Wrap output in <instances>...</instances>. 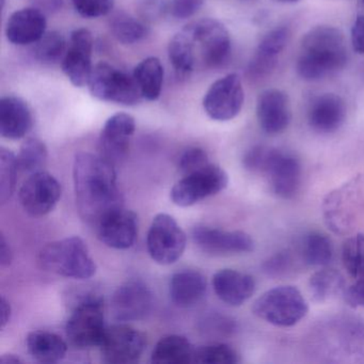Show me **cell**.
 Masks as SVG:
<instances>
[{
	"label": "cell",
	"mask_w": 364,
	"mask_h": 364,
	"mask_svg": "<svg viewBox=\"0 0 364 364\" xmlns=\"http://www.w3.org/2000/svg\"><path fill=\"white\" fill-rule=\"evenodd\" d=\"M191 37L196 65L216 69L229 60L232 44L225 25L214 18H202L184 27Z\"/></svg>",
	"instance_id": "8992f818"
},
{
	"label": "cell",
	"mask_w": 364,
	"mask_h": 364,
	"mask_svg": "<svg viewBox=\"0 0 364 364\" xmlns=\"http://www.w3.org/2000/svg\"><path fill=\"white\" fill-rule=\"evenodd\" d=\"M46 16L35 8L14 12L6 25V37L16 46L36 44L46 33Z\"/></svg>",
	"instance_id": "603a6c76"
},
{
	"label": "cell",
	"mask_w": 364,
	"mask_h": 364,
	"mask_svg": "<svg viewBox=\"0 0 364 364\" xmlns=\"http://www.w3.org/2000/svg\"><path fill=\"white\" fill-rule=\"evenodd\" d=\"M363 1H364V0H363Z\"/></svg>",
	"instance_id": "f907efd6"
},
{
	"label": "cell",
	"mask_w": 364,
	"mask_h": 364,
	"mask_svg": "<svg viewBox=\"0 0 364 364\" xmlns=\"http://www.w3.org/2000/svg\"><path fill=\"white\" fill-rule=\"evenodd\" d=\"M170 63L178 76H187L196 70L193 44L186 29L183 28L172 38L168 48Z\"/></svg>",
	"instance_id": "4dcf8cb0"
},
{
	"label": "cell",
	"mask_w": 364,
	"mask_h": 364,
	"mask_svg": "<svg viewBox=\"0 0 364 364\" xmlns=\"http://www.w3.org/2000/svg\"><path fill=\"white\" fill-rule=\"evenodd\" d=\"M33 124L28 104L18 97L0 100V135L6 139L18 140L25 137Z\"/></svg>",
	"instance_id": "d4e9b609"
},
{
	"label": "cell",
	"mask_w": 364,
	"mask_h": 364,
	"mask_svg": "<svg viewBox=\"0 0 364 364\" xmlns=\"http://www.w3.org/2000/svg\"><path fill=\"white\" fill-rule=\"evenodd\" d=\"M244 101V88L240 76L228 74L210 87L204 95L203 108L210 119L225 122L237 117Z\"/></svg>",
	"instance_id": "8fae6325"
},
{
	"label": "cell",
	"mask_w": 364,
	"mask_h": 364,
	"mask_svg": "<svg viewBox=\"0 0 364 364\" xmlns=\"http://www.w3.org/2000/svg\"><path fill=\"white\" fill-rule=\"evenodd\" d=\"M257 118L259 127L268 135L282 133L291 122L289 97L278 89H267L257 97Z\"/></svg>",
	"instance_id": "d6986e66"
},
{
	"label": "cell",
	"mask_w": 364,
	"mask_h": 364,
	"mask_svg": "<svg viewBox=\"0 0 364 364\" xmlns=\"http://www.w3.org/2000/svg\"><path fill=\"white\" fill-rule=\"evenodd\" d=\"M153 295L140 281H129L119 287L110 301L112 316L118 321L144 318L152 310Z\"/></svg>",
	"instance_id": "9a60e30c"
},
{
	"label": "cell",
	"mask_w": 364,
	"mask_h": 364,
	"mask_svg": "<svg viewBox=\"0 0 364 364\" xmlns=\"http://www.w3.org/2000/svg\"><path fill=\"white\" fill-rule=\"evenodd\" d=\"M12 257H14V255H12L9 242H7L5 236L1 234L0 235V264L3 267H7L11 264Z\"/></svg>",
	"instance_id": "bcb514c9"
},
{
	"label": "cell",
	"mask_w": 364,
	"mask_h": 364,
	"mask_svg": "<svg viewBox=\"0 0 364 364\" xmlns=\"http://www.w3.org/2000/svg\"><path fill=\"white\" fill-rule=\"evenodd\" d=\"M244 166L253 173L265 176L272 191L282 199H291L299 191L301 165L287 151L272 146H253L245 154Z\"/></svg>",
	"instance_id": "3957f363"
},
{
	"label": "cell",
	"mask_w": 364,
	"mask_h": 364,
	"mask_svg": "<svg viewBox=\"0 0 364 364\" xmlns=\"http://www.w3.org/2000/svg\"><path fill=\"white\" fill-rule=\"evenodd\" d=\"M11 306L5 297L0 299V327L1 329L6 327L11 318Z\"/></svg>",
	"instance_id": "7dc6e473"
},
{
	"label": "cell",
	"mask_w": 364,
	"mask_h": 364,
	"mask_svg": "<svg viewBox=\"0 0 364 364\" xmlns=\"http://www.w3.org/2000/svg\"><path fill=\"white\" fill-rule=\"evenodd\" d=\"M355 181L336 189L326 198L323 215L328 227L336 233H346L355 217Z\"/></svg>",
	"instance_id": "7402d4cb"
},
{
	"label": "cell",
	"mask_w": 364,
	"mask_h": 364,
	"mask_svg": "<svg viewBox=\"0 0 364 364\" xmlns=\"http://www.w3.org/2000/svg\"><path fill=\"white\" fill-rule=\"evenodd\" d=\"M274 1L278 4H293L298 1V0H274Z\"/></svg>",
	"instance_id": "681fc988"
},
{
	"label": "cell",
	"mask_w": 364,
	"mask_h": 364,
	"mask_svg": "<svg viewBox=\"0 0 364 364\" xmlns=\"http://www.w3.org/2000/svg\"><path fill=\"white\" fill-rule=\"evenodd\" d=\"M48 148L38 138H28L23 142L18 155V168L26 173L43 171L48 161Z\"/></svg>",
	"instance_id": "836d02e7"
},
{
	"label": "cell",
	"mask_w": 364,
	"mask_h": 364,
	"mask_svg": "<svg viewBox=\"0 0 364 364\" xmlns=\"http://www.w3.org/2000/svg\"><path fill=\"white\" fill-rule=\"evenodd\" d=\"M68 43L59 31H46V35L35 44V56L43 65H56L63 61Z\"/></svg>",
	"instance_id": "e575fe53"
},
{
	"label": "cell",
	"mask_w": 364,
	"mask_h": 364,
	"mask_svg": "<svg viewBox=\"0 0 364 364\" xmlns=\"http://www.w3.org/2000/svg\"><path fill=\"white\" fill-rule=\"evenodd\" d=\"M95 39L90 31L75 29L71 33L61 68L68 80L78 88L87 86L92 72V53Z\"/></svg>",
	"instance_id": "5bb4252c"
},
{
	"label": "cell",
	"mask_w": 364,
	"mask_h": 364,
	"mask_svg": "<svg viewBox=\"0 0 364 364\" xmlns=\"http://www.w3.org/2000/svg\"><path fill=\"white\" fill-rule=\"evenodd\" d=\"M213 287L219 299L232 306H240L255 294L257 284L250 274L234 269H221L213 277Z\"/></svg>",
	"instance_id": "cb8c5ba5"
},
{
	"label": "cell",
	"mask_w": 364,
	"mask_h": 364,
	"mask_svg": "<svg viewBox=\"0 0 364 364\" xmlns=\"http://www.w3.org/2000/svg\"><path fill=\"white\" fill-rule=\"evenodd\" d=\"M342 262L349 276L364 278V235L355 234L343 245Z\"/></svg>",
	"instance_id": "d590c367"
},
{
	"label": "cell",
	"mask_w": 364,
	"mask_h": 364,
	"mask_svg": "<svg viewBox=\"0 0 364 364\" xmlns=\"http://www.w3.org/2000/svg\"><path fill=\"white\" fill-rule=\"evenodd\" d=\"M61 197V185L46 171L31 174L20 189V201L27 214L46 216L54 210Z\"/></svg>",
	"instance_id": "4fadbf2b"
},
{
	"label": "cell",
	"mask_w": 364,
	"mask_h": 364,
	"mask_svg": "<svg viewBox=\"0 0 364 364\" xmlns=\"http://www.w3.org/2000/svg\"><path fill=\"white\" fill-rule=\"evenodd\" d=\"M346 119V105L333 93H321L311 99L306 110L309 127L318 134H332L340 129Z\"/></svg>",
	"instance_id": "ac0fdd59"
},
{
	"label": "cell",
	"mask_w": 364,
	"mask_h": 364,
	"mask_svg": "<svg viewBox=\"0 0 364 364\" xmlns=\"http://www.w3.org/2000/svg\"><path fill=\"white\" fill-rule=\"evenodd\" d=\"M107 327L103 301L95 295H87L74 308L67 323V336L77 348L100 346Z\"/></svg>",
	"instance_id": "ba28073f"
},
{
	"label": "cell",
	"mask_w": 364,
	"mask_h": 364,
	"mask_svg": "<svg viewBox=\"0 0 364 364\" xmlns=\"http://www.w3.org/2000/svg\"><path fill=\"white\" fill-rule=\"evenodd\" d=\"M39 264L46 272L74 279H89L97 265L88 247L78 236L50 242L39 253Z\"/></svg>",
	"instance_id": "277c9868"
},
{
	"label": "cell",
	"mask_w": 364,
	"mask_h": 364,
	"mask_svg": "<svg viewBox=\"0 0 364 364\" xmlns=\"http://www.w3.org/2000/svg\"><path fill=\"white\" fill-rule=\"evenodd\" d=\"M87 86L91 95L102 102L134 106L142 100L133 74L129 75L107 63L93 67Z\"/></svg>",
	"instance_id": "52a82bcc"
},
{
	"label": "cell",
	"mask_w": 364,
	"mask_h": 364,
	"mask_svg": "<svg viewBox=\"0 0 364 364\" xmlns=\"http://www.w3.org/2000/svg\"><path fill=\"white\" fill-rule=\"evenodd\" d=\"M26 343L31 357L41 363H57L65 357L68 351L67 343L52 332H31Z\"/></svg>",
	"instance_id": "4316f807"
},
{
	"label": "cell",
	"mask_w": 364,
	"mask_h": 364,
	"mask_svg": "<svg viewBox=\"0 0 364 364\" xmlns=\"http://www.w3.org/2000/svg\"><path fill=\"white\" fill-rule=\"evenodd\" d=\"M73 178L78 210L89 225L97 228L106 217L123 208L114 165L101 155L76 154Z\"/></svg>",
	"instance_id": "6da1fadb"
},
{
	"label": "cell",
	"mask_w": 364,
	"mask_h": 364,
	"mask_svg": "<svg viewBox=\"0 0 364 364\" xmlns=\"http://www.w3.org/2000/svg\"><path fill=\"white\" fill-rule=\"evenodd\" d=\"M229 176L223 168L208 164L206 167L184 176L171 191L172 202L188 208L227 188Z\"/></svg>",
	"instance_id": "9c48e42d"
},
{
	"label": "cell",
	"mask_w": 364,
	"mask_h": 364,
	"mask_svg": "<svg viewBox=\"0 0 364 364\" xmlns=\"http://www.w3.org/2000/svg\"><path fill=\"white\" fill-rule=\"evenodd\" d=\"M205 0H169V14L176 20H187L195 16Z\"/></svg>",
	"instance_id": "b9f144b4"
},
{
	"label": "cell",
	"mask_w": 364,
	"mask_h": 364,
	"mask_svg": "<svg viewBox=\"0 0 364 364\" xmlns=\"http://www.w3.org/2000/svg\"><path fill=\"white\" fill-rule=\"evenodd\" d=\"M289 264V255L279 253L265 263V272L269 274H279L287 269Z\"/></svg>",
	"instance_id": "f6af8a7d"
},
{
	"label": "cell",
	"mask_w": 364,
	"mask_h": 364,
	"mask_svg": "<svg viewBox=\"0 0 364 364\" xmlns=\"http://www.w3.org/2000/svg\"><path fill=\"white\" fill-rule=\"evenodd\" d=\"M302 257L308 265L325 267L333 259V245L325 234L310 232L302 242Z\"/></svg>",
	"instance_id": "1f68e13d"
},
{
	"label": "cell",
	"mask_w": 364,
	"mask_h": 364,
	"mask_svg": "<svg viewBox=\"0 0 364 364\" xmlns=\"http://www.w3.org/2000/svg\"><path fill=\"white\" fill-rule=\"evenodd\" d=\"M289 38V31L287 27H277L264 36L247 69L250 80H262L270 75Z\"/></svg>",
	"instance_id": "ffe728a7"
},
{
	"label": "cell",
	"mask_w": 364,
	"mask_h": 364,
	"mask_svg": "<svg viewBox=\"0 0 364 364\" xmlns=\"http://www.w3.org/2000/svg\"><path fill=\"white\" fill-rule=\"evenodd\" d=\"M186 234L176 219L168 214H159L153 219L146 237L151 257L161 265L176 263L186 248Z\"/></svg>",
	"instance_id": "30bf717a"
},
{
	"label": "cell",
	"mask_w": 364,
	"mask_h": 364,
	"mask_svg": "<svg viewBox=\"0 0 364 364\" xmlns=\"http://www.w3.org/2000/svg\"><path fill=\"white\" fill-rule=\"evenodd\" d=\"M97 232L100 240L110 248H131L137 237V216L132 210L120 208L106 217L97 225Z\"/></svg>",
	"instance_id": "44dd1931"
},
{
	"label": "cell",
	"mask_w": 364,
	"mask_h": 364,
	"mask_svg": "<svg viewBox=\"0 0 364 364\" xmlns=\"http://www.w3.org/2000/svg\"><path fill=\"white\" fill-rule=\"evenodd\" d=\"M76 12L86 18L107 16L114 7V0H72Z\"/></svg>",
	"instance_id": "ab89813d"
},
{
	"label": "cell",
	"mask_w": 364,
	"mask_h": 364,
	"mask_svg": "<svg viewBox=\"0 0 364 364\" xmlns=\"http://www.w3.org/2000/svg\"><path fill=\"white\" fill-rule=\"evenodd\" d=\"M142 99L156 101L161 95L164 84V67L156 57H149L136 65L133 72Z\"/></svg>",
	"instance_id": "f1b7e54d"
},
{
	"label": "cell",
	"mask_w": 364,
	"mask_h": 364,
	"mask_svg": "<svg viewBox=\"0 0 364 364\" xmlns=\"http://www.w3.org/2000/svg\"><path fill=\"white\" fill-rule=\"evenodd\" d=\"M135 9L144 23L156 22L169 14V0H136Z\"/></svg>",
	"instance_id": "f35d334b"
},
{
	"label": "cell",
	"mask_w": 364,
	"mask_h": 364,
	"mask_svg": "<svg viewBox=\"0 0 364 364\" xmlns=\"http://www.w3.org/2000/svg\"><path fill=\"white\" fill-rule=\"evenodd\" d=\"M195 244L203 252L213 255H240L251 252L255 242L242 231H223L210 227H196L193 231Z\"/></svg>",
	"instance_id": "e0dca14e"
},
{
	"label": "cell",
	"mask_w": 364,
	"mask_h": 364,
	"mask_svg": "<svg viewBox=\"0 0 364 364\" xmlns=\"http://www.w3.org/2000/svg\"><path fill=\"white\" fill-rule=\"evenodd\" d=\"M255 316L277 327H293L309 312L301 291L291 285H281L262 294L252 306Z\"/></svg>",
	"instance_id": "5b68a950"
},
{
	"label": "cell",
	"mask_w": 364,
	"mask_h": 364,
	"mask_svg": "<svg viewBox=\"0 0 364 364\" xmlns=\"http://www.w3.org/2000/svg\"><path fill=\"white\" fill-rule=\"evenodd\" d=\"M110 31L117 41L125 46L138 43L148 35L146 23L127 14H118L112 18Z\"/></svg>",
	"instance_id": "d6a6232c"
},
{
	"label": "cell",
	"mask_w": 364,
	"mask_h": 364,
	"mask_svg": "<svg viewBox=\"0 0 364 364\" xmlns=\"http://www.w3.org/2000/svg\"><path fill=\"white\" fill-rule=\"evenodd\" d=\"M135 131L136 121L131 114L118 112L110 117L100 136V155L112 165L120 163L129 152Z\"/></svg>",
	"instance_id": "2e32d148"
},
{
	"label": "cell",
	"mask_w": 364,
	"mask_h": 364,
	"mask_svg": "<svg viewBox=\"0 0 364 364\" xmlns=\"http://www.w3.org/2000/svg\"><path fill=\"white\" fill-rule=\"evenodd\" d=\"M351 44L358 54L364 55V16H358L351 28Z\"/></svg>",
	"instance_id": "7bdbcfd3"
},
{
	"label": "cell",
	"mask_w": 364,
	"mask_h": 364,
	"mask_svg": "<svg viewBox=\"0 0 364 364\" xmlns=\"http://www.w3.org/2000/svg\"><path fill=\"white\" fill-rule=\"evenodd\" d=\"M144 333L127 325L107 328L100 347L104 362L114 364L135 363L146 348Z\"/></svg>",
	"instance_id": "7c38bea8"
},
{
	"label": "cell",
	"mask_w": 364,
	"mask_h": 364,
	"mask_svg": "<svg viewBox=\"0 0 364 364\" xmlns=\"http://www.w3.org/2000/svg\"><path fill=\"white\" fill-rule=\"evenodd\" d=\"M347 63V46L340 29L317 26L306 33L300 46L296 70L306 82H316L336 74Z\"/></svg>",
	"instance_id": "7a4b0ae2"
},
{
	"label": "cell",
	"mask_w": 364,
	"mask_h": 364,
	"mask_svg": "<svg viewBox=\"0 0 364 364\" xmlns=\"http://www.w3.org/2000/svg\"><path fill=\"white\" fill-rule=\"evenodd\" d=\"M309 289L315 301H329L344 291V277L336 269L323 268L311 276Z\"/></svg>",
	"instance_id": "f546056e"
},
{
	"label": "cell",
	"mask_w": 364,
	"mask_h": 364,
	"mask_svg": "<svg viewBox=\"0 0 364 364\" xmlns=\"http://www.w3.org/2000/svg\"><path fill=\"white\" fill-rule=\"evenodd\" d=\"M240 361L235 349L227 344H213L195 349L193 363L235 364Z\"/></svg>",
	"instance_id": "74e56055"
},
{
	"label": "cell",
	"mask_w": 364,
	"mask_h": 364,
	"mask_svg": "<svg viewBox=\"0 0 364 364\" xmlns=\"http://www.w3.org/2000/svg\"><path fill=\"white\" fill-rule=\"evenodd\" d=\"M18 169V156L8 149L0 148V201L3 204L14 195Z\"/></svg>",
	"instance_id": "8d00e7d4"
},
{
	"label": "cell",
	"mask_w": 364,
	"mask_h": 364,
	"mask_svg": "<svg viewBox=\"0 0 364 364\" xmlns=\"http://www.w3.org/2000/svg\"><path fill=\"white\" fill-rule=\"evenodd\" d=\"M347 301L353 306L364 308V278L358 279L351 287L347 289Z\"/></svg>",
	"instance_id": "ee69618b"
},
{
	"label": "cell",
	"mask_w": 364,
	"mask_h": 364,
	"mask_svg": "<svg viewBox=\"0 0 364 364\" xmlns=\"http://www.w3.org/2000/svg\"><path fill=\"white\" fill-rule=\"evenodd\" d=\"M0 363L1 364H20L22 360L18 355H12V353H6L0 357Z\"/></svg>",
	"instance_id": "c3c4849f"
},
{
	"label": "cell",
	"mask_w": 364,
	"mask_h": 364,
	"mask_svg": "<svg viewBox=\"0 0 364 364\" xmlns=\"http://www.w3.org/2000/svg\"><path fill=\"white\" fill-rule=\"evenodd\" d=\"M195 349L184 336H164L155 346L151 361L155 364L193 363Z\"/></svg>",
	"instance_id": "83f0119b"
},
{
	"label": "cell",
	"mask_w": 364,
	"mask_h": 364,
	"mask_svg": "<svg viewBox=\"0 0 364 364\" xmlns=\"http://www.w3.org/2000/svg\"><path fill=\"white\" fill-rule=\"evenodd\" d=\"M210 164L208 153L200 148H191L185 151L178 161V169L184 176L198 171Z\"/></svg>",
	"instance_id": "60d3db41"
},
{
	"label": "cell",
	"mask_w": 364,
	"mask_h": 364,
	"mask_svg": "<svg viewBox=\"0 0 364 364\" xmlns=\"http://www.w3.org/2000/svg\"><path fill=\"white\" fill-rule=\"evenodd\" d=\"M206 279L196 270H182L172 276L170 281V297L180 308H191L199 304L205 296Z\"/></svg>",
	"instance_id": "484cf974"
}]
</instances>
